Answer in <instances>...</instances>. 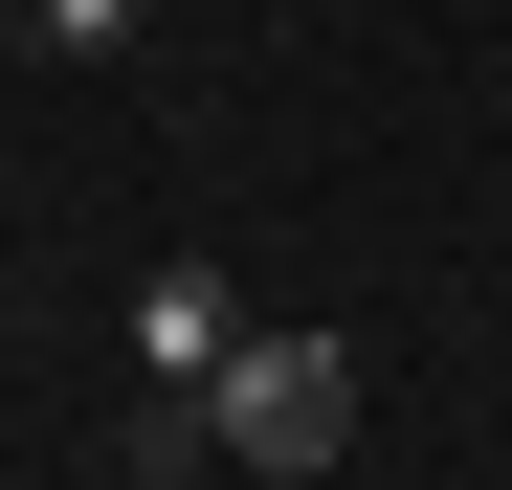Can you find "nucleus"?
<instances>
[{
	"label": "nucleus",
	"instance_id": "f257e3e1",
	"mask_svg": "<svg viewBox=\"0 0 512 490\" xmlns=\"http://www.w3.org/2000/svg\"><path fill=\"white\" fill-rule=\"evenodd\" d=\"M201 446H223V468H290V490H312L334 446H357V357H334V335H245V357L201 379Z\"/></svg>",
	"mask_w": 512,
	"mask_h": 490
},
{
	"label": "nucleus",
	"instance_id": "f03ea898",
	"mask_svg": "<svg viewBox=\"0 0 512 490\" xmlns=\"http://www.w3.org/2000/svg\"><path fill=\"white\" fill-rule=\"evenodd\" d=\"M134 357H156V379L201 401V379L245 357V290H223V268H156V290H134Z\"/></svg>",
	"mask_w": 512,
	"mask_h": 490
},
{
	"label": "nucleus",
	"instance_id": "7ed1b4c3",
	"mask_svg": "<svg viewBox=\"0 0 512 490\" xmlns=\"http://www.w3.org/2000/svg\"><path fill=\"white\" fill-rule=\"evenodd\" d=\"M156 23V0H45V45H134Z\"/></svg>",
	"mask_w": 512,
	"mask_h": 490
}]
</instances>
